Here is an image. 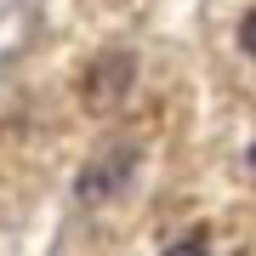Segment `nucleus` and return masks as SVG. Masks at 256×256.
<instances>
[{
    "instance_id": "nucleus-1",
    "label": "nucleus",
    "mask_w": 256,
    "mask_h": 256,
    "mask_svg": "<svg viewBox=\"0 0 256 256\" xmlns=\"http://www.w3.org/2000/svg\"><path fill=\"white\" fill-rule=\"evenodd\" d=\"M126 176H131V154H102L97 165H86V171H80L74 194H80V205H102L108 194L126 188Z\"/></svg>"
},
{
    "instance_id": "nucleus-3",
    "label": "nucleus",
    "mask_w": 256,
    "mask_h": 256,
    "mask_svg": "<svg viewBox=\"0 0 256 256\" xmlns=\"http://www.w3.org/2000/svg\"><path fill=\"white\" fill-rule=\"evenodd\" d=\"M239 46L256 57V12H245V23H239Z\"/></svg>"
},
{
    "instance_id": "nucleus-2",
    "label": "nucleus",
    "mask_w": 256,
    "mask_h": 256,
    "mask_svg": "<svg viewBox=\"0 0 256 256\" xmlns=\"http://www.w3.org/2000/svg\"><path fill=\"white\" fill-rule=\"evenodd\" d=\"M131 86V57H102L92 68V80H86V97L97 102V108H114V97Z\"/></svg>"
},
{
    "instance_id": "nucleus-4",
    "label": "nucleus",
    "mask_w": 256,
    "mask_h": 256,
    "mask_svg": "<svg viewBox=\"0 0 256 256\" xmlns=\"http://www.w3.org/2000/svg\"><path fill=\"white\" fill-rule=\"evenodd\" d=\"M165 256H210V250H205V239L194 234V239H182V245H171V250H165Z\"/></svg>"
}]
</instances>
